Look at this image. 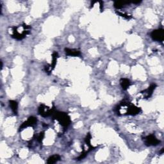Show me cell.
I'll list each match as a JSON object with an SVG mask.
<instances>
[{
  "label": "cell",
  "mask_w": 164,
  "mask_h": 164,
  "mask_svg": "<svg viewBox=\"0 0 164 164\" xmlns=\"http://www.w3.org/2000/svg\"><path fill=\"white\" fill-rule=\"evenodd\" d=\"M54 110V107L50 108L49 107L46 106L44 104H41L39 109H38V112L39 114L43 117H47L50 115H51L53 112Z\"/></svg>",
  "instance_id": "cell-4"
},
{
  "label": "cell",
  "mask_w": 164,
  "mask_h": 164,
  "mask_svg": "<svg viewBox=\"0 0 164 164\" xmlns=\"http://www.w3.org/2000/svg\"><path fill=\"white\" fill-rule=\"evenodd\" d=\"M99 3L100 4V5H99L100 10H101V12H102V11H103V1H99Z\"/></svg>",
  "instance_id": "cell-18"
},
{
  "label": "cell",
  "mask_w": 164,
  "mask_h": 164,
  "mask_svg": "<svg viewBox=\"0 0 164 164\" xmlns=\"http://www.w3.org/2000/svg\"><path fill=\"white\" fill-rule=\"evenodd\" d=\"M65 52L67 56L71 57H79L81 55V51L77 49L65 48Z\"/></svg>",
  "instance_id": "cell-10"
},
{
  "label": "cell",
  "mask_w": 164,
  "mask_h": 164,
  "mask_svg": "<svg viewBox=\"0 0 164 164\" xmlns=\"http://www.w3.org/2000/svg\"><path fill=\"white\" fill-rule=\"evenodd\" d=\"M152 39L158 42H163L164 40V30L162 28L153 30L151 33Z\"/></svg>",
  "instance_id": "cell-5"
},
{
  "label": "cell",
  "mask_w": 164,
  "mask_h": 164,
  "mask_svg": "<svg viewBox=\"0 0 164 164\" xmlns=\"http://www.w3.org/2000/svg\"><path fill=\"white\" fill-rule=\"evenodd\" d=\"M37 119L35 117L31 116L30 117H28V119L26 121H24V123L20 126L19 132L22 131L23 129L26 128L28 127L33 126L37 124Z\"/></svg>",
  "instance_id": "cell-7"
},
{
  "label": "cell",
  "mask_w": 164,
  "mask_h": 164,
  "mask_svg": "<svg viewBox=\"0 0 164 164\" xmlns=\"http://www.w3.org/2000/svg\"><path fill=\"white\" fill-rule=\"evenodd\" d=\"M144 140L145 144L147 146H155L158 145L160 143V140H159L153 134L149 135L146 137L144 138Z\"/></svg>",
  "instance_id": "cell-6"
},
{
  "label": "cell",
  "mask_w": 164,
  "mask_h": 164,
  "mask_svg": "<svg viewBox=\"0 0 164 164\" xmlns=\"http://www.w3.org/2000/svg\"><path fill=\"white\" fill-rule=\"evenodd\" d=\"M116 13L117 15H119L121 17H123V18H125V19H132V17L131 15H129L126 14H124V13H123V12H121L119 11H116Z\"/></svg>",
  "instance_id": "cell-16"
},
{
  "label": "cell",
  "mask_w": 164,
  "mask_h": 164,
  "mask_svg": "<svg viewBox=\"0 0 164 164\" xmlns=\"http://www.w3.org/2000/svg\"><path fill=\"white\" fill-rule=\"evenodd\" d=\"M9 105H10V107L12 109V110L13 111L14 114L15 115L18 114V102L14 100H10V101H9Z\"/></svg>",
  "instance_id": "cell-12"
},
{
  "label": "cell",
  "mask_w": 164,
  "mask_h": 164,
  "mask_svg": "<svg viewBox=\"0 0 164 164\" xmlns=\"http://www.w3.org/2000/svg\"><path fill=\"white\" fill-rule=\"evenodd\" d=\"M60 160V157L58 154H54L53 156L50 157L47 160V163L48 164H53L59 161Z\"/></svg>",
  "instance_id": "cell-14"
},
{
  "label": "cell",
  "mask_w": 164,
  "mask_h": 164,
  "mask_svg": "<svg viewBox=\"0 0 164 164\" xmlns=\"http://www.w3.org/2000/svg\"><path fill=\"white\" fill-rule=\"evenodd\" d=\"M91 138H92V137H91V135L89 133L87 135V136L85 138V144L87 145V146L89 147V149H88V152H90V151H92V149H94L96 148H94V147H92L90 144V140H91Z\"/></svg>",
  "instance_id": "cell-13"
},
{
  "label": "cell",
  "mask_w": 164,
  "mask_h": 164,
  "mask_svg": "<svg viewBox=\"0 0 164 164\" xmlns=\"http://www.w3.org/2000/svg\"><path fill=\"white\" fill-rule=\"evenodd\" d=\"M44 136H45V133H44V132H42L39 133V135H38L37 138V141L41 143L42 142H43L44 138Z\"/></svg>",
  "instance_id": "cell-17"
},
{
  "label": "cell",
  "mask_w": 164,
  "mask_h": 164,
  "mask_svg": "<svg viewBox=\"0 0 164 164\" xmlns=\"http://www.w3.org/2000/svg\"><path fill=\"white\" fill-rule=\"evenodd\" d=\"M57 58H58V53L54 51L52 54V62L51 64H49L46 65L44 67L45 71L48 74H51L52 71L54 69V67H55L57 62Z\"/></svg>",
  "instance_id": "cell-8"
},
{
  "label": "cell",
  "mask_w": 164,
  "mask_h": 164,
  "mask_svg": "<svg viewBox=\"0 0 164 164\" xmlns=\"http://www.w3.org/2000/svg\"><path fill=\"white\" fill-rule=\"evenodd\" d=\"M116 108H125L126 110L123 115H135L141 112L140 108L137 107L135 105L128 101H123L121 103V104Z\"/></svg>",
  "instance_id": "cell-3"
},
{
  "label": "cell",
  "mask_w": 164,
  "mask_h": 164,
  "mask_svg": "<svg viewBox=\"0 0 164 164\" xmlns=\"http://www.w3.org/2000/svg\"><path fill=\"white\" fill-rule=\"evenodd\" d=\"M121 86L124 90H126L129 86L131 85V82H130L129 79L127 78H121L120 80Z\"/></svg>",
  "instance_id": "cell-11"
},
{
  "label": "cell",
  "mask_w": 164,
  "mask_h": 164,
  "mask_svg": "<svg viewBox=\"0 0 164 164\" xmlns=\"http://www.w3.org/2000/svg\"><path fill=\"white\" fill-rule=\"evenodd\" d=\"M129 3H125L122 1H115L113 3V7H114L116 9H121L123 7H124L126 5H128Z\"/></svg>",
  "instance_id": "cell-15"
},
{
  "label": "cell",
  "mask_w": 164,
  "mask_h": 164,
  "mask_svg": "<svg viewBox=\"0 0 164 164\" xmlns=\"http://www.w3.org/2000/svg\"><path fill=\"white\" fill-rule=\"evenodd\" d=\"M30 29L31 26L26 24H22L21 30H20L19 26H14L12 28V34L11 37L17 40H22L30 33Z\"/></svg>",
  "instance_id": "cell-2"
},
{
  "label": "cell",
  "mask_w": 164,
  "mask_h": 164,
  "mask_svg": "<svg viewBox=\"0 0 164 164\" xmlns=\"http://www.w3.org/2000/svg\"><path fill=\"white\" fill-rule=\"evenodd\" d=\"M51 116L54 119L59 122V123L65 128L68 127L71 123L70 116L65 112L56 111L55 109H54L52 113Z\"/></svg>",
  "instance_id": "cell-1"
},
{
  "label": "cell",
  "mask_w": 164,
  "mask_h": 164,
  "mask_svg": "<svg viewBox=\"0 0 164 164\" xmlns=\"http://www.w3.org/2000/svg\"><path fill=\"white\" fill-rule=\"evenodd\" d=\"M157 87V85L155 83H152L151 85L148 88V89L141 91L140 93L141 94H144L145 96H144V99H149V98H151V96H152L153 91L154 90V89H156Z\"/></svg>",
  "instance_id": "cell-9"
},
{
  "label": "cell",
  "mask_w": 164,
  "mask_h": 164,
  "mask_svg": "<svg viewBox=\"0 0 164 164\" xmlns=\"http://www.w3.org/2000/svg\"><path fill=\"white\" fill-rule=\"evenodd\" d=\"M133 3H135V4H139L140 3H141V1H134Z\"/></svg>",
  "instance_id": "cell-19"
}]
</instances>
